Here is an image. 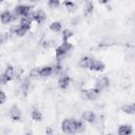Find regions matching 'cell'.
<instances>
[{
	"mask_svg": "<svg viewBox=\"0 0 135 135\" xmlns=\"http://www.w3.org/2000/svg\"><path fill=\"white\" fill-rule=\"evenodd\" d=\"M53 72H54V68L52 65H44L42 68H39V76H42V77L50 76Z\"/></svg>",
	"mask_w": 135,
	"mask_h": 135,
	"instance_id": "9c48e42d",
	"label": "cell"
},
{
	"mask_svg": "<svg viewBox=\"0 0 135 135\" xmlns=\"http://www.w3.org/2000/svg\"><path fill=\"white\" fill-rule=\"evenodd\" d=\"M110 85V80L108 77L103 76V77H100L97 81H96V84H95V89L98 90L99 92H101L102 90L107 89L108 86Z\"/></svg>",
	"mask_w": 135,
	"mask_h": 135,
	"instance_id": "3957f363",
	"label": "cell"
},
{
	"mask_svg": "<svg viewBox=\"0 0 135 135\" xmlns=\"http://www.w3.org/2000/svg\"><path fill=\"white\" fill-rule=\"evenodd\" d=\"M61 23L60 22H58V21H55V22H53V23H51V25H50V30L51 31H53V32H59L60 30H61Z\"/></svg>",
	"mask_w": 135,
	"mask_h": 135,
	"instance_id": "44dd1931",
	"label": "cell"
},
{
	"mask_svg": "<svg viewBox=\"0 0 135 135\" xmlns=\"http://www.w3.org/2000/svg\"><path fill=\"white\" fill-rule=\"evenodd\" d=\"M133 132V129L130 124H121L118 128V134L119 135H131Z\"/></svg>",
	"mask_w": 135,
	"mask_h": 135,
	"instance_id": "30bf717a",
	"label": "cell"
},
{
	"mask_svg": "<svg viewBox=\"0 0 135 135\" xmlns=\"http://www.w3.org/2000/svg\"><path fill=\"white\" fill-rule=\"evenodd\" d=\"M4 74L9 78V80H12V79L14 78V76H15V70H14V68H13L12 65H8V66L6 68Z\"/></svg>",
	"mask_w": 135,
	"mask_h": 135,
	"instance_id": "ffe728a7",
	"label": "cell"
},
{
	"mask_svg": "<svg viewBox=\"0 0 135 135\" xmlns=\"http://www.w3.org/2000/svg\"><path fill=\"white\" fill-rule=\"evenodd\" d=\"M32 118H33V120L40 121V120L42 119V114H41V112H40L39 110H37V109L33 110V112H32Z\"/></svg>",
	"mask_w": 135,
	"mask_h": 135,
	"instance_id": "d6986e66",
	"label": "cell"
},
{
	"mask_svg": "<svg viewBox=\"0 0 135 135\" xmlns=\"http://www.w3.org/2000/svg\"><path fill=\"white\" fill-rule=\"evenodd\" d=\"M28 86H30V80H28V78H25L22 82V88H23L24 91H26L28 89Z\"/></svg>",
	"mask_w": 135,
	"mask_h": 135,
	"instance_id": "484cf974",
	"label": "cell"
},
{
	"mask_svg": "<svg viewBox=\"0 0 135 135\" xmlns=\"http://www.w3.org/2000/svg\"><path fill=\"white\" fill-rule=\"evenodd\" d=\"M95 118H96L95 114L93 112H91V111H85V112L82 113V119L88 121V122H94Z\"/></svg>",
	"mask_w": 135,
	"mask_h": 135,
	"instance_id": "7c38bea8",
	"label": "cell"
},
{
	"mask_svg": "<svg viewBox=\"0 0 135 135\" xmlns=\"http://www.w3.org/2000/svg\"><path fill=\"white\" fill-rule=\"evenodd\" d=\"M89 69L92 70V71H95V72H101V71L104 70V63L101 62V61H99V60L93 59Z\"/></svg>",
	"mask_w": 135,
	"mask_h": 135,
	"instance_id": "52a82bcc",
	"label": "cell"
},
{
	"mask_svg": "<svg viewBox=\"0 0 135 135\" xmlns=\"http://www.w3.org/2000/svg\"><path fill=\"white\" fill-rule=\"evenodd\" d=\"M38 76H39V68H38V69H34V70L31 71V73H30V77H32V78H36V77H38Z\"/></svg>",
	"mask_w": 135,
	"mask_h": 135,
	"instance_id": "cb8c5ba5",
	"label": "cell"
},
{
	"mask_svg": "<svg viewBox=\"0 0 135 135\" xmlns=\"http://www.w3.org/2000/svg\"><path fill=\"white\" fill-rule=\"evenodd\" d=\"M6 39H7L6 34H0V43L5 42V41H6Z\"/></svg>",
	"mask_w": 135,
	"mask_h": 135,
	"instance_id": "f1b7e54d",
	"label": "cell"
},
{
	"mask_svg": "<svg viewBox=\"0 0 135 135\" xmlns=\"http://www.w3.org/2000/svg\"><path fill=\"white\" fill-rule=\"evenodd\" d=\"M32 20H34V21H36L37 23H42L44 20H45V18H46V15H45V13L43 12V11H41V9H37V11H34L33 12V14H32Z\"/></svg>",
	"mask_w": 135,
	"mask_h": 135,
	"instance_id": "277c9868",
	"label": "cell"
},
{
	"mask_svg": "<svg viewBox=\"0 0 135 135\" xmlns=\"http://www.w3.org/2000/svg\"><path fill=\"white\" fill-rule=\"evenodd\" d=\"M63 5H64L65 7H68L69 9H73V8L75 7V4H74L73 2H71V1H64V2H63Z\"/></svg>",
	"mask_w": 135,
	"mask_h": 135,
	"instance_id": "d4e9b609",
	"label": "cell"
},
{
	"mask_svg": "<svg viewBox=\"0 0 135 135\" xmlns=\"http://www.w3.org/2000/svg\"><path fill=\"white\" fill-rule=\"evenodd\" d=\"M8 81H9V78H8L4 73L0 75V84H5V83H7Z\"/></svg>",
	"mask_w": 135,
	"mask_h": 135,
	"instance_id": "603a6c76",
	"label": "cell"
},
{
	"mask_svg": "<svg viewBox=\"0 0 135 135\" xmlns=\"http://www.w3.org/2000/svg\"><path fill=\"white\" fill-rule=\"evenodd\" d=\"M13 32H14V34L15 35H17V36H19V37H21V36H24L25 34H26V30L25 28H23V27H21L20 25H18V26H15L14 28H13Z\"/></svg>",
	"mask_w": 135,
	"mask_h": 135,
	"instance_id": "2e32d148",
	"label": "cell"
},
{
	"mask_svg": "<svg viewBox=\"0 0 135 135\" xmlns=\"http://www.w3.org/2000/svg\"><path fill=\"white\" fill-rule=\"evenodd\" d=\"M0 20H1L2 23L7 24V23L12 22L13 20H15V17H14V15H13L12 12H9V11H4V12L0 15Z\"/></svg>",
	"mask_w": 135,
	"mask_h": 135,
	"instance_id": "5b68a950",
	"label": "cell"
},
{
	"mask_svg": "<svg viewBox=\"0 0 135 135\" xmlns=\"http://www.w3.org/2000/svg\"><path fill=\"white\" fill-rule=\"evenodd\" d=\"M70 84V77L66 75H62L59 79H58V86L60 89H66Z\"/></svg>",
	"mask_w": 135,
	"mask_h": 135,
	"instance_id": "8fae6325",
	"label": "cell"
},
{
	"mask_svg": "<svg viewBox=\"0 0 135 135\" xmlns=\"http://www.w3.org/2000/svg\"><path fill=\"white\" fill-rule=\"evenodd\" d=\"M93 8H94L93 3H92V2H86V3H85V5H84V11H83V14H84L85 16L91 15V14L93 13Z\"/></svg>",
	"mask_w": 135,
	"mask_h": 135,
	"instance_id": "ac0fdd59",
	"label": "cell"
},
{
	"mask_svg": "<svg viewBox=\"0 0 135 135\" xmlns=\"http://www.w3.org/2000/svg\"><path fill=\"white\" fill-rule=\"evenodd\" d=\"M73 36V32L70 30H64L62 32V40L63 42H68V40Z\"/></svg>",
	"mask_w": 135,
	"mask_h": 135,
	"instance_id": "7402d4cb",
	"label": "cell"
},
{
	"mask_svg": "<svg viewBox=\"0 0 135 135\" xmlns=\"http://www.w3.org/2000/svg\"><path fill=\"white\" fill-rule=\"evenodd\" d=\"M107 135H112V134H107Z\"/></svg>",
	"mask_w": 135,
	"mask_h": 135,
	"instance_id": "f546056e",
	"label": "cell"
},
{
	"mask_svg": "<svg viewBox=\"0 0 135 135\" xmlns=\"http://www.w3.org/2000/svg\"><path fill=\"white\" fill-rule=\"evenodd\" d=\"M74 124H75V119H72V118L64 119L62 121V123H61V130H62V132L65 133V134H73V133H75Z\"/></svg>",
	"mask_w": 135,
	"mask_h": 135,
	"instance_id": "7a4b0ae2",
	"label": "cell"
},
{
	"mask_svg": "<svg viewBox=\"0 0 135 135\" xmlns=\"http://www.w3.org/2000/svg\"><path fill=\"white\" fill-rule=\"evenodd\" d=\"M73 45L68 41V42H62V44H60L59 46L56 47V51H55V54H56V58L57 59H60L61 57H63L65 54H68L71 50H72Z\"/></svg>",
	"mask_w": 135,
	"mask_h": 135,
	"instance_id": "6da1fadb",
	"label": "cell"
},
{
	"mask_svg": "<svg viewBox=\"0 0 135 135\" xmlns=\"http://www.w3.org/2000/svg\"><path fill=\"white\" fill-rule=\"evenodd\" d=\"M99 93H100V92H99L98 90H96L95 88H94V89H88V90H84V91H83V94H84L85 98L89 99V100H94V99H96V98L98 97Z\"/></svg>",
	"mask_w": 135,
	"mask_h": 135,
	"instance_id": "8992f818",
	"label": "cell"
},
{
	"mask_svg": "<svg viewBox=\"0 0 135 135\" xmlns=\"http://www.w3.org/2000/svg\"><path fill=\"white\" fill-rule=\"evenodd\" d=\"M92 60H93V58H91L89 56H84L79 60V65L81 68H90V65L92 63Z\"/></svg>",
	"mask_w": 135,
	"mask_h": 135,
	"instance_id": "5bb4252c",
	"label": "cell"
},
{
	"mask_svg": "<svg viewBox=\"0 0 135 135\" xmlns=\"http://www.w3.org/2000/svg\"><path fill=\"white\" fill-rule=\"evenodd\" d=\"M84 129H85V127H84V124H83V122H82V121H80V120H75V124H74L75 133L82 132Z\"/></svg>",
	"mask_w": 135,
	"mask_h": 135,
	"instance_id": "e0dca14e",
	"label": "cell"
},
{
	"mask_svg": "<svg viewBox=\"0 0 135 135\" xmlns=\"http://www.w3.org/2000/svg\"><path fill=\"white\" fill-rule=\"evenodd\" d=\"M19 25L27 31V30H30V27L32 25V19L28 18V17H22L21 20H20V24Z\"/></svg>",
	"mask_w": 135,
	"mask_h": 135,
	"instance_id": "4fadbf2b",
	"label": "cell"
},
{
	"mask_svg": "<svg viewBox=\"0 0 135 135\" xmlns=\"http://www.w3.org/2000/svg\"><path fill=\"white\" fill-rule=\"evenodd\" d=\"M6 99V96H5V93L3 91L0 90V103H3Z\"/></svg>",
	"mask_w": 135,
	"mask_h": 135,
	"instance_id": "83f0119b",
	"label": "cell"
},
{
	"mask_svg": "<svg viewBox=\"0 0 135 135\" xmlns=\"http://www.w3.org/2000/svg\"><path fill=\"white\" fill-rule=\"evenodd\" d=\"M9 117L13 120H20L21 118V112L17 105H13L9 110Z\"/></svg>",
	"mask_w": 135,
	"mask_h": 135,
	"instance_id": "ba28073f",
	"label": "cell"
},
{
	"mask_svg": "<svg viewBox=\"0 0 135 135\" xmlns=\"http://www.w3.org/2000/svg\"><path fill=\"white\" fill-rule=\"evenodd\" d=\"M49 5H50L51 7H57V6H59V5H60V3H59L58 1L51 0V1H49Z\"/></svg>",
	"mask_w": 135,
	"mask_h": 135,
	"instance_id": "4316f807",
	"label": "cell"
},
{
	"mask_svg": "<svg viewBox=\"0 0 135 135\" xmlns=\"http://www.w3.org/2000/svg\"><path fill=\"white\" fill-rule=\"evenodd\" d=\"M121 111L123 113H127V114H131L133 115L135 113V108L133 104H124L121 107Z\"/></svg>",
	"mask_w": 135,
	"mask_h": 135,
	"instance_id": "9a60e30c",
	"label": "cell"
}]
</instances>
